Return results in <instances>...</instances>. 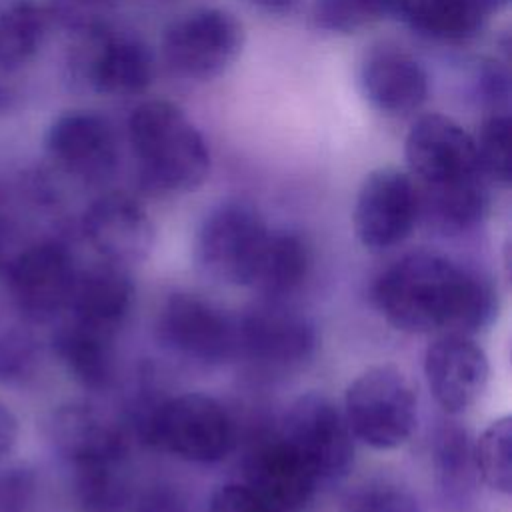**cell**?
I'll return each instance as SVG.
<instances>
[{
  "mask_svg": "<svg viewBox=\"0 0 512 512\" xmlns=\"http://www.w3.org/2000/svg\"><path fill=\"white\" fill-rule=\"evenodd\" d=\"M358 82L366 100L386 116L416 112L430 92L424 66L410 52L392 44H378L364 52Z\"/></svg>",
  "mask_w": 512,
  "mask_h": 512,
  "instance_id": "18",
  "label": "cell"
},
{
  "mask_svg": "<svg viewBox=\"0 0 512 512\" xmlns=\"http://www.w3.org/2000/svg\"><path fill=\"white\" fill-rule=\"evenodd\" d=\"M236 338V356L272 372L304 366L318 348L314 322L282 300H264L236 316Z\"/></svg>",
  "mask_w": 512,
  "mask_h": 512,
  "instance_id": "9",
  "label": "cell"
},
{
  "mask_svg": "<svg viewBox=\"0 0 512 512\" xmlns=\"http://www.w3.org/2000/svg\"><path fill=\"white\" fill-rule=\"evenodd\" d=\"M278 434L318 484L344 478L354 462V436L344 412L324 394L298 396L286 410Z\"/></svg>",
  "mask_w": 512,
  "mask_h": 512,
  "instance_id": "7",
  "label": "cell"
},
{
  "mask_svg": "<svg viewBox=\"0 0 512 512\" xmlns=\"http://www.w3.org/2000/svg\"><path fill=\"white\" fill-rule=\"evenodd\" d=\"M156 332L172 354L190 362L222 364L238 354L236 316L198 294H170L160 306Z\"/></svg>",
  "mask_w": 512,
  "mask_h": 512,
  "instance_id": "10",
  "label": "cell"
},
{
  "mask_svg": "<svg viewBox=\"0 0 512 512\" xmlns=\"http://www.w3.org/2000/svg\"><path fill=\"white\" fill-rule=\"evenodd\" d=\"M420 218V192L408 172L384 166L366 174L352 212L354 232L364 248L380 252L402 244Z\"/></svg>",
  "mask_w": 512,
  "mask_h": 512,
  "instance_id": "11",
  "label": "cell"
},
{
  "mask_svg": "<svg viewBox=\"0 0 512 512\" xmlns=\"http://www.w3.org/2000/svg\"><path fill=\"white\" fill-rule=\"evenodd\" d=\"M270 226L246 200H222L202 218L196 234V262L214 280L248 286Z\"/></svg>",
  "mask_w": 512,
  "mask_h": 512,
  "instance_id": "5",
  "label": "cell"
},
{
  "mask_svg": "<svg viewBox=\"0 0 512 512\" xmlns=\"http://www.w3.org/2000/svg\"><path fill=\"white\" fill-rule=\"evenodd\" d=\"M242 484L274 512H302L318 486L280 434L258 438L244 456Z\"/></svg>",
  "mask_w": 512,
  "mask_h": 512,
  "instance_id": "17",
  "label": "cell"
},
{
  "mask_svg": "<svg viewBox=\"0 0 512 512\" xmlns=\"http://www.w3.org/2000/svg\"><path fill=\"white\" fill-rule=\"evenodd\" d=\"M342 512H420L416 498L390 482H370L344 500Z\"/></svg>",
  "mask_w": 512,
  "mask_h": 512,
  "instance_id": "30",
  "label": "cell"
},
{
  "mask_svg": "<svg viewBox=\"0 0 512 512\" xmlns=\"http://www.w3.org/2000/svg\"><path fill=\"white\" fill-rule=\"evenodd\" d=\"M78 264L70 248L44 240L16 254L8 266V288L30 322H50L68 310Z\"/></svg>",
  "mask_w": 512,
  "mask_h": 512,
  "instance_id": "12",
  "label": "cell"
},
{
  "mask_svg": "<svg viewBox=\"0 0 512 512\" xmlns=\"http://www.w3.org/2000/svg\"><path fill=\"white\" fill-rule=\"evenodd\" d=\"M38 496L34 470L0 460V512H32Z\"/></svg>",
  "mask_w": 512,
  "mask_h": 512,
  "instance_id": "31",
  "label": "cell"
},
{
  "mask_svg": "<svg viewBox=\"0 0 512 512\" xmlns=\"http://www.w3.org/2000/svg\"><path fill=\"white\" fill-rule=\"evenodd\" d=\"M48 436L72 470L124 464L128 454L124 428L86 404L60 406L48 422Z\"/></svg>",
  "mask_w": 512,
  "mask_h": 512,
  "instance_id": "19",
  "label": "cell"
},
{
  "mask_svg": "<svg viewBox=\"0 0 512 512\" xmlns=\"http://www.w3.org/2000/svg\"><path fill=\"white\" fill-rule=\"evenodd\" d=\"M54 350L68 374L88 390H106L116 374L114 334L70 318L54 334Z\"/></svg>",
  "mask_w": 512,
  "mask_h": 512,
  "instance_id": "21",
  "label": "cell"
},
{
  "mask_svg": "<svg viewBox=\"0 0 512 512\" xmlns=\"http://www.w3.org/2000/svg\"><path fill=\"white\" fill-rule=\"evenodd\" d=\"M474 468L482 480L500 494L512 492V420H492L472 446Z\"/></svg>",
  "mask_w": 512,
  "mask_h": 512,
  "instance_id": "26",
  "label": "cell"
},
{
  "mask_svg": "<svg viewBox=\"0 0 512 512\" xmlns=\"http://www.w3.org/2000/svg\"><path fill=\"white\" fill-rule=\"evenodd\" d=\"M132 304L134 282L126 266L100 260L88 268H78L66 312L82 324L116 334Z\"/></svg>",
  "mask_w": 512,
  "mask_h": 512,
  "instance_id": "20",
  "label": "cell"
},
{
  "mask_svg": "<svg viewBox=\"0 0 512 512\" xmlns=\"http://www.w3.org/2000/svg\"><path fill=\"white\" fill-rule=\"evenodd\" d=\"M308 272L310 250L304 238L290 230L270 228L248 288L260 292L266 300H282L304 284Z\"/></svg>",
  "mask_w": 512,
  "mask_h": 512,
  "instance_id": "22",
  "label": "cell"
},
{
  "mask_svg": "<svg viewBox=\"0 0 512 512\" xmlns=\"http://www.w3.org/2000/svg\"><path fill=\"white\" fill-rule=\"evenodd\" d=\"M0 250H2V224H0Z\"/></svg>",
  "mask_w": 512,
  "mask_h": 512,
  "instance_id": "39",
  "label": "cell"
},
{
  "mask_svg": "<svg viewBox=\"0 0 512 512\" xmlns=\"http://www.w3.org/2000/svg\"><path fill=\"white\" fill-rule=\"evenodd\" d=\"M40 364L38 340L22 328L0 332V384L16 386L30 380Z\"/></svg>",
  "mask_w": 512,
  "mask_h": 512,
  "instance_id": "29",
  "label": "cell"
},
{
  "mask_svg": "<svg viewBox=\"0 0 512 512\" xmlns=\"http://www.w3.org/2000/svg\"><path fill=\"white\" fill-rule=\"evenodd\" d=\"M424 376L434 400L448 414H460L484 394L490 364L472 336L438 334L426 348Z\"/></svg>",
  "mask_w": 512,
  "mask_h": 512,
  "instance_id": "15",
  "label": "cell"
},
{
  "mask_svg": "<svg viewBox=\"0 0 512 512\" xmlns=\"http://www.w3.org/2000/svg\"><path fill=\"white\" fill-rule=\"evenodd\" d=\"M18 420L14 412L0 400V460H4L16 446Z\"/></svg>",
  "mask_w": 512,
  "mask_h": 512,
  "instance_id": "34",
  "label": "cell"
},
{
  "mask_svg": "<svg viewBox=\"0 0 512 512\" xmlns=\"http://www.w3.org/2000/svg\"><path fill=\"white\" fill-rule=\"evenodd\" d=\"M128 508L132 512H188V502L178 486L152 482L138 494H130Z\"/></svg>",
  "mask_w": 512,
  "mask_h": 512,
  "instance_id": "32",
  "label": "cell"
},
{
  "mask_svg": "<svg viewBox=\"0 0 512 512\" xmlns=\"http://www.w3.org/2000/svg\"><path fill=\"white\" fill-rule=\"evenodd\" d=\"M208 512H274L242 482L220 486L212 498Z\"/></svg>",
  "mask_w": 512,
  "mask_h": 512,
  "instance_id": "33",
  "label": "cell"
},
{
  "mask_svg": "<svg viewBox=\"0 0 512 512\" xmlns=\"http://www.w3.org/2000/svg\"><path fill=\"white\" fill-rule=\"evenodd\" d=\"M250 4L266 10V12H272V14H282V12H288L294 4V0H248Z\"/></svg>",
  "mask_w": 512,
  "mask_h": 512,
  "instance_id": "35",
  "label": "cell"
},
{
  "mask_svg": "<svg viewBox=\"0 0 512 512\" xmlns=\"http://www.w3.org/2000/svg\"><path fill=\"white\" fill-rule=\"evenodd\" d=\"M404 154L408 174L418 192H438L484 180L476 158L474 138L444 114L416 118L406 134Z\"/></svg>",
  "mask_w": 512,
  "mask_h": 512,
  "instance_id": "8",
  "label": "cell"
},
{
  "mask_svg": "<svg viewBox=\"0 0 512 512\" xmlns=\"http://www.w3.org/2000/svg\"><path fill=\"white\" fill-rule=\"evenodd\" d=\"M392 0H314V24L326 32L352 34L378 22Z\"/></svg>",
  "mask_w": 512,
  "mask_h": 512,
  "instance_id": "28",
  "label": "cell"
},
{
  "mask_svg": "<svg viewBox=\"0 0 512 512\" xmlns=\"http://www.w3.org/2000/svg\"><path fill=\"white\" fill-rule=\"evenodd\" d=\"M14 106H16L14 90L0 82V112H10Z\"/></svg>",
  "mask_w": 512,
  "mask_h": 512,
  "instance_id": "36",
  "label": "cell"
},
{
  "mask_svg": "<svg viewBox=\"0 0 512 512\" xmlns=\"http://www.w3.org/2000/svg\"><path fill=\"white\" fill-rule=\"evenodd\" d=\"M372 292L386 322L410 334L474 336L496 314L490 280L432 250L408 252L392 262Z\"/></svg>",
  "mask_w": 512,
  "mask_h": 512,
  "instance_id": "1",
  "label": "cell"
},
{
  "mask_svg": "<svg viewBox=\"0 0 512 512\" xmlns=\"http://www.w3.org/2000/svg\"><path fill=\"white\" fill-rule=\"evenodd\" d=\"M392 10L416 34L442 42L476 36L488 16L478 0H392Z\"/></svg>",
  "mask_w": 512,
  "mask_h": 512,
  "instance_id": "23",
  "label": "cell"
},
{
  "mask_svg": "<svg viewBox=\"0 0 512 512\" xmlns=\"http://www.w3.org/2000/svg\"><path fill=\"white\" fill-rule=\"evenodd\" d=\"M82 34L84 42L76 66L94 92L130 96L148 88L154 78V60L142 40L110 32L102 24L82 30Z\"/></svg>",
  "mask_w": 512,
  "mask_h": 512,
  "instance_id": "13",
  "label": "cell"
},
{
  "mask_svg": "<svg viewBox=\"0 0 512 512\" xmlns=\"http://www.w3.org/2000/svg\"><path fill=\"white\" fill-rule=\"evenodd\" d=\"M474 138L476 158L488 184L508 186L510 182V116L490 112Z\"/></svg>",
  "mask_w": 512,
  "mask_h": 512,
  "instance_id": "27",
  "label": "cell"
},
{
  "mask_svg": "<svg viewBox=\"0 0 512 512\" xmlns=\"http://www.w3.org/2000/svg\"><path fill=\"white\" fill-rule=\"evenodd\" d=\"M46 16L36 0H0V68L30 62L44 38Z\"/></svg>",
  "mask_w": 512,
  "mask_h": 512,
  "instance_id": "24",
  "label": "cell"
},
{
  "mask_svg": "<svg viewBox=\"0 0 512 512\" xmlns=\"http://www.w3.org/2000/svg\"><path fill=\"white\" fill-rule=\"evenodd\" d=\"M432 456L442 490L448 496L466 492L476 470L468 432L456 422H442L434 432Z\"/></svg>",
  "mask_w": 512,
  "mask_h": 512,
  "instance_id": "25",
  "label": "cell"
},
{
  "mask_svg": "<svg viewBox=\"0 0 512 512\" xmlns=\"http://www.w3.org/2000/svg\"><path fill=\"white\" fill-rule=\"evenodd\" d=\"M136 430L146 444L196 464L220 462L236 440L234 418L226 406L200 392L142 404Z\"/></svg>",
  "mask_w": 512,
  "mask_h": 512,
  "instance_id": "3",
  "label": "cell"
},
{
  "mask_svg": "<svg viewBox=\"0 0 512 512\" xmlns=\"http://www.w3.org/2000/svg\"><path fill=\"white\" fill-rule=\"evenodd\" d=\"M140 182L154 192H192L208 178L210 150L186 112L168 100H148L128 120Z\"/></svg>",
  "mask_w": 512,
  "mask_h": 512,
  "instance_id": "2",
  "label": "cell"
},
{
  "mask_svg": "<svg viewBox=\"0 0 512 512\" xmlns=\"http://www.w3.org/2000/svg\"><path fill=\"white\" fill-rule=\"evenodd\" d=\"M478 2L484 6V10H486L488 14H492V12H496V10L504 8V6H508L510 0H478Z\"/></svg>",
  "mask_w": 512,
  "mask_h": 512,
  "instance_id": "37",
  "label": "cell"
},
{
  "mask_svg": "<svg viewBox=\"0 0 512 512\" xmlns=\"http://www.w3.org/2000/svg\"><path fill=\"white\" fill-rule=\"evenodd\" d=\"M78 4L82 6H92V4H104V2H110V0H76Z\"/></svg>",
  "mask_w": 512,
  "mask_h": 512,
  "instance_id": "38",
  "label": "cell"
},
{
  "mask_svg": "<svg viewBox=\"0 0 512 512\" xmlns=\"http://www.w3.org/2000/svg\"><path fill=\"white\" fill-rule=\"evenodd\" d=\"M82 230L102 260L130 266L142 262L154 246V224L144 206L122 192L96 198L82 218Z\"/></svg>",
  "mask_w": 512,
  "mask_h": 512,
  "instance_id": "16",
  "label": "cell"
},
{
  "mask_svg": "<svg viewBox=\"0 0 512 512\" xmlns=\"http://www.w3.org/2000/svg\"><path fill=\"white\" fill-rule=\"evenodd\" d=\"M52 162L82 182L106 180L118 166V138L112 124L92 110L60 114L46 132Z\"/></svg>",
  "mask_w": 512,
  "mask_h": 512,
  "instance_id": "14",
  "label": "cell"
},
{
  "mask_svg": "<svg viewBox=\"0 0 512 512\" xmlns=\"http://www.w3.org/2000/svg\"><path fill=\"white\" fill-rule=\"evenodd\" d=\"M242 46L238 18L224 8L204 6L172 20L162 38V58L172 74L208 82L236 62Z\"/></svg>",
  "mask_w": 512,
  "mask_h": 512,
  "instance_id": "6",
  "label": "cell"
},
{
  "mask_svg": "<svg viewBox=\"0 0 512 512\" xmlns=\"http://www.w3.org/2000/svg\"><path fill=\"white\" fill-rule=\"evenodd\" d=\"M342 412L354 440L374 450H394L414 432L418 398L410 378L400 368L384 364L350 382Z\"/></svg>",
  "mask_w": 512,
  "mask_h": 512,
  "instance_id": "4",
  "label": "cell"
}]
</instances>
